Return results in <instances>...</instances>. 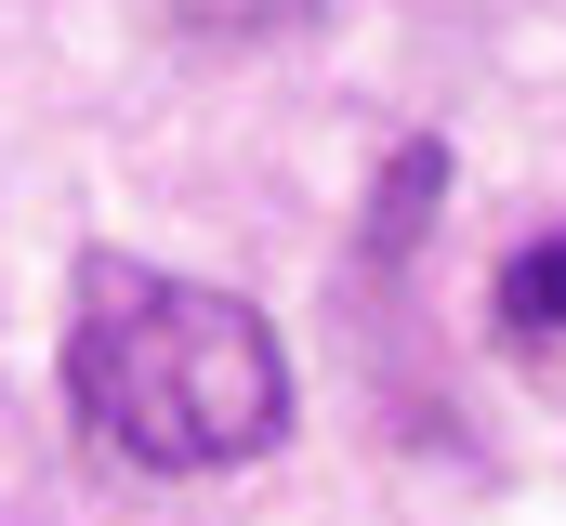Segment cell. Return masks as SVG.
<instances>
[{"instance_id": "6da1fadb", "label": "cell", "mask_w": 566, "mask_h": 526, "mask_svg": "<svg viewBox=\"0 0 566 526\" xmlns=\"http://www.w3.org/2000/svg\"><path fill=\"white\" fill-rule=\"evenodd\" d=\"M66 408L133 474H238L290 434L277 316L133 251H80L66 290Z\"/></svg>"}, {"instance_id": "7a4b0ae2", "label": "cell", "mask_w": 566, "mask_h": 526, "mask_svg": "<svg viewBox=\"0 0 566 526\" xmlns=\"http://www.w3.org/2000/svg\"><path fill=\"white\" fill-rule=\"evenodd\" d=\"M434 198H448V145L409 132V145H396V171H382V198H369V263H409V251H422Z\"/></svg>"}, {"instance_id": "277c9868", "label": "cell", "mask_w": 566, "mask_h": 526, "mask_svg": "<svg viewBox=\"0 0 566 526\" xmlns=\"http://www.w3.org/2000/svg\"><path fill=\"white\" fill-rule=\"evenodd\" d=\"M158 13H171L185 40H238V53H251V40H290V27H316L329 0H158Z\"/></svg>"}, {"instance_id": "3957f363", "label": "cell", "mask_w": 566, "mask_h": 526, "mask_svg": "<svg viewBox=\"0 0 566 526\" xmlns=\"http://www.w3.org/2000/svg\"><path fill=\"white\" fill-rule=\"evenodd\" d=\"M488 316H501V343H554V329H566V224H554V238H527V251L501 263Z\"/></svg>"}]
</instances>
